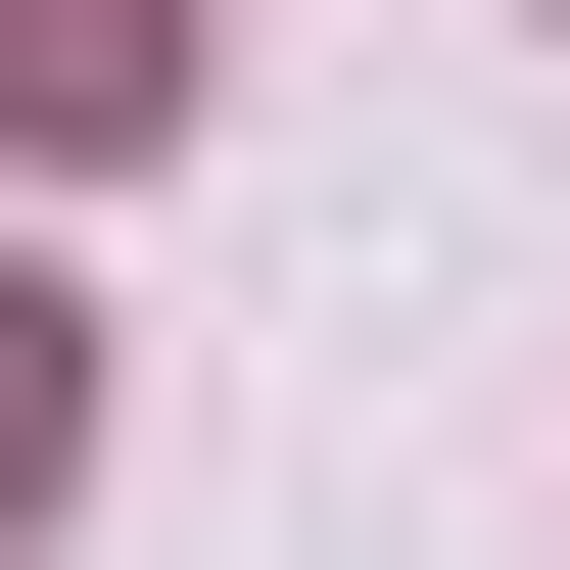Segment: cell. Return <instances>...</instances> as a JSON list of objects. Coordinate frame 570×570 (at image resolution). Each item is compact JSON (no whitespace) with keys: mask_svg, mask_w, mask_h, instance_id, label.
Instances as JSON below:
<instances>
[{"mask_svg":"<svg viewBox=\"0 0 570 570\" xmlns=\"http://www.w3.org/2000/svg\"><path fill=\"white\" fill-rule=\"evenodd\" d=\"M190 96V0H0V142H142Z\"/></svg>","mask_w":570,"mask_h":570,"instance_id":"obj_1","label":"cell"},{"mask_svg":"<svg viewBox=\"0 0 570 570\" xmlns=\"http://www.w3.org/2000/svg\"><path fill=\"white\" fill-rule=\"evenodd\" d=\"M48 475H96V333H48V285H0V523H48Z\"/></svg>","mask_w":570,"mask_h":570,"instance_id":"obj_2","label":"cell"}]
</instances>
